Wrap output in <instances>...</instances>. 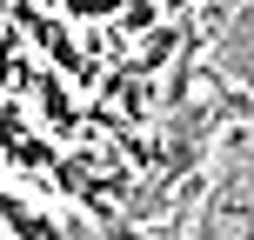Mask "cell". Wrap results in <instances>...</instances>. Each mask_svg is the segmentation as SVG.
Masks as SVG:
<instances>
[{"instance_id":"7a4b0ae2","label":"cell","mask_w":254,"mask_h":240,"mask_svg":"<svg viewBox=\"0 0 254 240\" xmlns=\"http://www.w3.org/2000/svg\"><path fill=\"white\" fill-rule=\"evenodd\" d=\"M207 67H214L221 87H254V7L234 13L228 27H221L214 53H207Z\"/></svg>"},{"instance_id":"6da1fadb","label":"cell","mask_w":254,"mask_h":240,"mask_svg":"<svg viewBox=\"0 0 254 240\" xmlns=\"http://www.w3.org/2000/svg\"><path fill=\"white\" fill-rule=\"evenodd\" d=\"M194 227H201V240H254V180H248L241 160H228V174L207 193Z\"/></svg>"},{"instance_id":"5b68a950","label":"cell","mask_w":254,"mask_h":240,"mask_svg":"<svg viewBox=\"0 0 254 240\" xmlns=\"http://www.w3.org/2000/svg\"><path fill=\"white\" fill-rule=\"evenodd\" d=\"M221 7H248V0H221Z\"/></svg>"},{"instance_id":"3957f363","label":"cell","mask_w":254,"mask_h":240,"mask_svg":"<svg viewBox=\"0 0 254 240\" xmlns=\"http://www.w3.org/2000/svg\"><path fill=\"white\" fill-rule=\"evenodd\" d=\"M107 240H140V234H134V227H114V234H107Z\"/></svg>"},{"instance_id":"277c9868","label":"cell","mask_w":254,"mask_h":240,"mask_svg":"<svg viewBox=\"0 0 254 240\" xmlns=\"http://www.w3.org/2000/svg\"><path fill=\"white\" fill-rule=\"evenodd\" d=\"M161 240H181V227H167V234H161Z\"/></svg>"}]
</instances>
